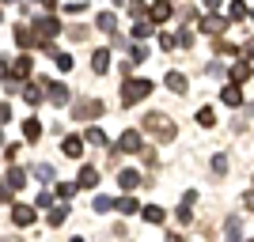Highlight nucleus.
<instances>
[{"instance_id":"48","label":"nucleus","mask_w":254,"mask_h":242,"mask_svg":"<svg viewBox=\"0 0 254 242\" xmlns=\"http://www.w3.org/2000/svg\"><path fill=\"white\" fill-rule=\"evenodd\" d=\"M4 76H8V61H4V57H0V80H4Z\"/></svg>"},{"instance_id":"25","label":"nucleus","mask_w":254,"mask_h":242,"mask_svg":"<svg viewBox=\"0 0 254 242\" xmlns=\"http://www.w3.org/2000/svg\"><path fill=\"white\" fill-rule=\"evenodd\" d=\"M224 235H228V239H243V220H239V216H228V223H224Z\"/></svg>"},{"instance_id":"8","label":"nucleus","mask_w":254,"mask_h":242,"mask_svg":"<svg viewBox=\"0 0 254 242\" xmlns=\"http://www.w3.org/2000/svg\"><path fill=\"white\" fill-rule=\"evenodd\" d=\"M220 102L224 106H243V91H239V84H224L220 87Z\"/></svg>"},{"instance_id":"49","label":"nucleus","mask_w":254,"mask_h":242,"mask_svg":"<svg viewBox=\"0 0 254 242\" xmlns=\"http://www.w3.org/2000/svg\"><path fill=\"white\" fill-rule=\"evenodd\" d=\"M38 4H42V8H57V0H38Z\"/></svg>"},{"instance_id":"19","label":"nucleus","mask_w":254,"mask_h":242,"mask_svg":"<svg viewBox=\"0 0 254 242\" xmlns=\"http://www.w3.org/2000/svg\"><path fill=\"white\" fill-rule=\"evenodd\" d=\"M19 95L27 98L31 106H38V102L46 98V87H42V84H34V87H19Z\"/></svg>"},{"instance_id":"3","label":"nucleus","mask_w":254,"mask_h":242,"mask_svg":"<svg viewBox=\"0 0 254 242\" xmlns=\"http://www.w3.org/2000/svg\"><path fill=\"white\" fill-rule=\"evenodd\" d=\"M103 114H106L103 98H76V106H72V117H80V121H95Z\"/></svg>"},{"instance_id":"43","label":"nucleus","mask_w":254,"mask_h":242,"mask_svg":"<svg viewBox=\"0 0 254 242\" xmlns=\"http://www.w3.org/2000/svg\"><path fill=\"white\" fill-rule=\"evenodd\" d=\"M159 46H163V49H175V46H179V42H175V34H167V31H163V34H159Z\"/></svg>"},{"instance_id":"1","label":"nucleus","mask_w":254,"mask_h":242,"mask_svg":"<svg viewBox=\"0 0 254 242\" xmlns=\"http://www.w3.org/2000/svg\"><path fill=\"white\" fill-rule=\"evenodd\" d=\"M140 129H144V133H152V137H156L159 144H167V140H175V137H179V125H175V121H171L167 114H159V110H152V114H144V117H140Z\"/></svg>"},{"instance_id":"22","label":"nucleus","mask_w":254,"mask_h":242,"mask_svg":"<svg viewBox=\"0 0 254 242\" xmlns=\"http://www.w3.org/2000/svg\"><path fill=\"white\" fill-rule=\"evenodd\" d=\"M140 216H144L148 223H163V220H167V212L159 208V204H144V208H140Z\"/></svg>"},{"instance_id":"18","label":"nucleus","mask_w":254,"mask_h":242,"mask_svg":"<svg viewBox=\"0 0 254 242\" xmlns=\"http://www.w3.org/2000/svg\"><path fill=\"white\" fill-rule=\"evenodd\" d=\"M95 27H99L103 34H114V27H118V15H114V11H99Z\"/></svg>"},{"instance_id":"9","label":"nucleus","mask_w":254,"mask_h":242,"mask_svg":"<svg viewBox=\"0 0 254 242\" xmlns=\"http://www.w3.org/2000/svg\"><path fill=\"white\" fill-rule=\"evenodd\" d=\"M91 72H95V76L110 72V49H95V53H91Z\"/></svg>"},{"instance_id":"21","label":"nucleus","mask_w":254,"mask_h":242,"mask_svg":"<svg viewBox=\"0 0 254 242\" xmlns=\"http://www.w3.org/2000/svg\"><path fill=\"white\" fill-rule=\"evenodd\" d=\"M167 87L175 91V95H186V87H190V84H186V76H182V72H167Z\"/></svg>"},{"instance_id":"45","label":"nucleus","mask_w":254,"mask_h":242,"mask_svg":"<svg viewBox=\"0 0 254 242\" xmlns=\"http://www.w3.org/2000/svg\"><path fill=\"white\" fill-rule=\"evenodd\" d=\"M4 121H11V110H8V102H0V125Z\"/></svg>"},{"instance_id":"41","label":"nucleus","mask_w":254,"mask_h":242,"mask_svg":"<svg viewBox=\"0 0 254 242\" xmlns=\"http://www.w3.org/2000/svg\"><path fill=\"white\" fill-rule=\"evenodd\" d=\"M129 61H133V64L148 61V49H144V46H133V57H129Z\"/></svg>"},{"instance_id":"28","label":"nucleus","mask_w":254,"mask_h":242,"mask_svg":"<svg viewBox=\"0 0 254 242\" xmlns=\"http://www.w3.org/2000/svg\"><path fill=\"white\" fill-rule=\"evenodd\" d=\"M197 125H201V129L216 125V110H212V106H201V110H197Z\"/></svg>"},{"instance_id":"39","label":"nucleus","mask_w":254,"mask_h":242,"mask_svg":"<svg viewBox=\"0 0 254 242\" xmlns=\"http://www.w3.org/2000/svg\"><path fill=\"white\" fill-rule=\"evenodd\" d=\"M239 57H247V61H254V38H247V42L239 46Z\"/></svg>"},{"instance_id":"11","label":"nucleus","mask_w":254,"mask_h":242,"mask_svg":"<svg viewBox=\"0 0 254 242\" xmlns=\"http://www.w3.org/2000/svg\"><path fill=\"white\" fill-rule=\"evenodd\" d=\"M11 220H15V227H31L34 223V208L31 204H15V208H11Z\"/></svg>"},{"instance_id":"2","label":"nucleus","mask_w":254,"mask_h":242,"mask_svg":"<svg viewBox=\"0 0 254 242\" xmlns=\"http://www.w3.org/2000/svg\"><path fill=\"white\" fill-rule=\"evenodd\" d=\"M152 80H126L122 84V106H137V102H144V98L152 95Z\"/></svg>"},{"instance_id":"47","label":"nucleus","mask_w":254,"mask_h":242,"mask_svg":"<svg viewBox=\"0 0 254 242\" xmlns=\"http://www.w3.org/2000/svg\"><path fill=\"white\" fill-rule=\"evenodd\" d=\"M201 4H205L209 11H220V4H224V0H201Z\"/></svg>"},{"instance_id":"5","label":"nucleus","mask_w":254,"mask_h":242,"mask_svg":"<svg viewBox=\"0 0 254 242\" xmlns=\"http://www.w3.org/2000/svg\"><path fill=\"white\" fill-rule=\"evenodd\" d=\"M38 84L46 87V95H50L53 106H68V98H72V95H68V87H64L61 80H38Z\"/></svg>"},{"instance_id":"34","label":"nucleus","mask_w":254,"mask_h":242,"mask_svg":"<svg viewBox=\"0 0 254 242\" xmlns=\"http://www.w3.org/2000/svg\"><path fill=\"white\" fill-rule=\"evenodd\" d=\"M50 57L57 61V68H61V72H72V57H68V53H57V49H53Z\"/></svg>"},{"instance_id":"44","label":"nucleus","mask_w":254,"mask_h":242,"mask_svg":"<svg viewBox=\"0 0 254 242\" xmlns=\"http://www.w3.org/2000/svg\"><path fill=\"white\" fill-rule=\"evenodd\" d=\"M50 204H53V193L42 190V193H38V204H34V208H50Z\"/></svg>"},{"instance_id":"23","label":"nucleus","mask_w":254,"mask_h":242,"mask_svg":"<svg viewBox=\"0 0 254 242\" xmlns=\"http://www.w3.org/2000/svg\"><path fill=\"white\" fill-rule=\"evenodd\" d=\"M84 140H87V144H99V147H110V140H106V133H103L99 125H91V129H87V133H84Z\"/></svg>"},{"instance_id":"53","label":"nucleus","mask_w":254,"mask_h":242,"mask_svg":"<svg viewBox=\"0 0 254 242\" xmlns=\"http://www.w3.org/2000/svg\"><path fill=\"white\" fill-rule=\"evenodd\" d=\"M0 140H4V137H0Z\"/></svg>"},{"instance_id":"36","label":"nucleus","mask_w":254,"mask_h":242,"mask_svg":"<svg viewBox=\"0 0 254 242\" xmlns=\"http://www.w3.org/2000/svg\"><path fill=\"white\" fill-rule=\"evenodd\" d=\"M57 197H61V200L76 197V182H61V186H57Z\"/></svg>"},{"instance_id":"24","label":"nucleus","mask_w":254,"mask_h":242,"mask_svg":"<svg viewBox=\"0 0 254 242\" xmlns=\"http://www.w3.org/2000/svg\"><path fill=\"white\" fill-rule=\"evenodd\" d=\"M23 137L38 140V137H42V121H38V117H27V121H23Z\"/></svg>"},{"instance_id":"27","label":"nucleus","mask_w":254,"mask_h":242,"mask_svg":"<svg viewBox=\"0 0 254 242\" xmlns=\"http://www.w3.org/2000/svg\"><path fill=\"white\" fill-rule=\"evenodd\" d=\"M80 186H84V190H95V186H99V170L84 167V170H80Z\"/></svg>"},{"instance_id":"29","label":"nucleus","mask_w":254,"mask_h":242,"mask_svg":"<svg viewBox=\"0 0 254 242\" xmlns=\"http://www.w3.org/2000/svg\"><path fill=\"white\" fill-rule=\"evenodd\" d=\"M34 178L42 182V186H53V178H57V174H53L50 163H38V167H34Z\"/></svg>"},{"instance_id":"16","label":"nucleus","mask_w":254,"mask_h":242,"mask_svg":"<svg viewBox=\"0 0 254 242\" xmlns=\"http://www.w3.org/2000/svg\"><path fill=\"white\" fill-rule=\"evenodd\" d=\"M64 220H68V200H61V204H50V227H61Z\"/></svg>"},{"instance_id":"37","label":"nucleus","mask_w":254,"mask_h":242,"mask_svg":"<svg viewBox=\"0 0 254 242\" xmlns=\"http://www.w3.org/2000/svg\"><path fill=\"white\" fill-rule=\"evenodd\" d=\"M175 42H179L182 49H190V46H193V31H190V27H186V31H179V38H175Z\"/></svg>"},{"instance_id":"12","label":"nucleus","mask_w":254,"mask_h":242,"mask_svg":"<svg viewBox=\"0 0 254 242\" xmlns=\"http://www.w3.org/2000/svg\"><path fill=\"white\" fill-rule=\"evenodd\" d=\"M152 34H156V23L148 15H137L133 19V38H152Z\"/></svg>"},{"instance_id":"13","label":"nucleus","mask_w":254,"mask_h":242,"mask_svg":"<svg viewBox=\"0 0 254 242\" xmlns=\"http://www.w3.org/2000/svg\"><path fill=\"white\" fill-rule=\"evenodd\" d=\"M212 38H216V42H212V53H216V57H239V46L235 42H228L220 34H212Z\"/></svg>"},{"instance_id":"30","label":"nucleus","mask_w":254,"mask_h":242,"mask_svg":"<svg viewBox=\"0 0 254 242\" xmlns=\"http://www.w3.org/2000/svg\"><path fill=\"white\" fill-rule=\"evenodd\" d=\"M175 220H179L182 227H190V223H193V204H186V200H182L179 212H175Z\"/></svg>"},{"instance_id":"6","label":"nucleus","mask_w":254,"mask_h":242,"mask_svg":"<svg viewBox=\"0 0 254 242\" xmlns=\"http://www.w3.org/2000/svg\"><path fill=\"white\" fill-rule=\"evenodd\" d=\"M148 19L156 23H167V19H175V4H171V0H152V8H148Z\"/></svg>"},{"instance_id":"14","label":"nucleus","mask_w":254,"mask_h":242,"mask_svg":"<svg viewBox=\"0 0 254 242\" xmlns=\"http://www.w3.org/2000/svg\"><path fill=\"white\" fill-rule=\"evenodd\" d=\"M251 72H254L251 61L243 57V61H235V64H232V72H228V76H232V84H247V80H251Z\"/></svg>"},{"instance_id":"50","label":"nucleus","mask_w":254,"mask_h":242,"mask_svg":"<svg viewBox=\"0 0 254 242\" xmlns=\"http://www.w3.org/2000/svg\"><path fill=\"white\" fill-rule=\"evenodd\" d=\"M247 15H251V19H254V8H251V11H247Z\"/></svg>"},{"instance_id":"31","label":"nucleus","mask_w":254,"mask_h":242,"mask_svg":"<svg viewBox=\"0 0 254 242\" xmlns=\"http://www.w3.org/2000/svg\"><path fill=\"white\" fill-rule=\"evenodd\" d=\"M228 167H232V163H228V155H224V151H216V155H212V174H228Z\"/></svg>"},{"instance_id":"20","label":"nucleus","mask_w":254,"mask_h":242,"mask_svg":"<svg viewBox=\"0 0 254 242\" xmlns=\"http://www.w3.org/2000/svg\"><path fill=\"white\" fill-rule=\"evenodd\" d=\"M11 186V190H23V186H27V170H19L15 167V163H11V170H8V178H4Z\"/></svg>"},{"instance_id":"42","label":"nucleus","mask_w":254,"mask_h":242,"mask_svg":"<svg viewBox=\"0 0 254 242\" xmlns=\"http://www.w3.org/2000/svg\"><path fill=\"white\" fill-rule=\"evenodd\" d=\"M68 38H72V42H84V38H87V27H68Z\"/></svg>"},{"instance_id":"17","label":"nucleus","mask_w":254,"mask_h":242,"mask_svg":"<svg viewBox=\"0 0 254 242\" xmlns=\"http://www.w3.org/2000/svg\"><path fill=\"white\" fill-rule=\"evenodd\" d=\"M114 212H122V216H137L140 212V204H137V197H122V200H114Z\"/></svg>"},{"instance_id":"52","label":"nucleus","mask_w":254,"mask_h":242,"mask_svg":"<svg viewBox=\"0 0 254 242\" xmlns=\"http://www.w3.org/2000/svg\"><path fill=\"white\" fill-rule=\"evenodd\" d=\"M114 4H122V0H114Z\"/></svg>"},{"instance_id":"46","label":"nucleus","mask_w":254,"mask_h":242,"mask_svg":"<svg viewBox=\"0 0 254 242\" xmlns=\"http://www.w3.org/2000/svg\"><path fill=\"white\" fill-rule=\"evenodd\" d=\"M0 200H11V186L8 182H0Z\"/></svg>"},{"instance_id":"4","label":"nucleus","mask_w":254,"mask_h":242,"mask_svg":"<svg viewBox=\"0 0 254 242\" xmlns=\"http://www.w3.org/2000/svg\"><path fill=\"white\" fill-rule=\"evenodd\" d=\"M118 151H126V155H140V147H144V137H140L137 129H126L122 137H118Z\"/></svg>"},{"instance_id":"35","label":"nucleus","mask_w":254,"mask_h":242,"mask_svg":"<svg viewBox=\"0 0 254 242\" xmlns=\"http://www.w3.org/2000/svg\"><path fill=\"white\" fill-rule=\"evenodd\" d=\"M91 208H95V212H110V208H114V197H106V193H99Z\"/></svg>"},{"instance_id":"51","label":"nucleus","mask_w":254,"mask_h":242,"mask_svg":"<svg viewBox=\"0 0 254 242\" xmlns=\"http://www.w3.org/2000/svg\"><path fill=\"white\" fill-rule=\"evenodd\" d=\"M0 4H11V0H0Z\"/></svg>"},{"instance_id":"10","label":"nucleus","mask_w":254,"mask_h":242,"mask_svg":"<svg viewBox=\"0 0 254 242\" xmlns=\"http://www.w3.org/2000/svg\"><path fill=\"white\" fill-rule=\"evenodd\" d=\"M140 182H144V174H140V170H122V174H118V186H122L126 193H133Z\"/></svg>"},{"instance_id":"54","label":"nucleus","mask_w":254,"mask_h":242,"mask_svg":"<svg viewBox=\"0 0 254 242\" xmlns=\"http://www.w3.org/2000/svg\"><path fill=\"white\" fill-rule=\"evenodd\" d=\"M251 182H254V178H251Z\"/></svg>"},{"instance_id":"32","label":"nucleus","mask_w":254,"mask_h":242,"mask_svg":"<svg viewBox=\"0 0 254 242\" xmlns=\"http://www.w3.org/2000/svg\"><path fill=\"white\" fill-rule=\"evenodd\" d=\"M228 19H232V23L247 19V4H243V0H232V8H228Z\"/></svg>"},{"instance_id":"40","label":"nucleus","mask_w":254,"mask_h":242,"mask_svg":"<svg viewBox=\"0 0 254 242\" xmlns=\"http://www.w3.org/2000/svg\"><path fill=\"white\" fill-rule=\"evenodd\" d=\"M239 208H247V212H254V190H247L243 197H239Z\"/></svg>"},{"instance_id":"33","label":"nucleus","mask_w":254,"mask_h":242,"mask_svg":"<svg viewBox=\"0 0 254 242\" xmlns=\"http://www.w3.org/2000/svg\"><path fill=\"white\" fill-rule=\"evenodd\" d=\"M15 42L19 46H34V31L31 27H15Z\"/></svg>"},{"instance_id":"7","label":"nucleus","mask_w":254,"mask_h":242,"mask_svg":"<svg viewBox=\"0 0 254 242\" xmlns=\"http://www.w3.org/2000/svg\"><path fill=\"white\" fill-rule=\"evenodd\" d=\"M224 27H228V19L212 11V15H205V19H201V27H197V31H205V34H224Z\"/></svg>"},{"instance_id":"38","label":"nucleus","mask_w":254,"mask_h":242,"mask_svg":"<svg viewBox=\"0 0 254 242\" xmlns=\"http://www.w3.org/2000/svg\"><path fill=\"white\" fill-rule=\"evenodd\" d=\"M129 15H133V19H137V15H148V4H144V0H133V4H129Z\"/></svg>"},{"instance_id":"26","label":"nucleus","mask_w":254,"mask_h":242,"mask_svg":"<svg viewBox=\"0 0 254 242\" xmlns=\"http://www.w3.org/2000/svg\"><path fill=\"white\" fill-rule=\"evenodd\" d=\"M31 57H19V61H15V68H11V80H27V76H31Z\"/></svg>"},{"instance_id":"15","label":"nucleus","mask_w":254,"mask_h":242,"mask_svg":"<svg viewBox=\"0 0 254 242\" xmlns=\"http://www.w3.org/2000/svg\"><path fill=\"white\" fill-rule=\"evenodd\" d=\"M61 151H64L68 159H80V155H84V137H64Z\"/></svg>"}]
</instances>
